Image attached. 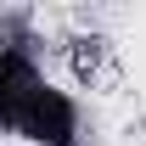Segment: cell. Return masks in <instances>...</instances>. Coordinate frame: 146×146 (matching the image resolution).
<instances>
[{
  "label": "cell",
  "mask_w": 146,
  "mask_h": 146,
  "mask_svg": "<svg viewBox=\"0 0 146 146\" xmlns=\"http://www.w3.org/2000/svg\"><path fill=\"white\" fill-rule=\"evenodd\" d=\"M0 112L6 129L34 146H73L79 135V112L62 90L45 84V73L28 62L23 45H6V68H0Z\"/></svg>",
  "instance_id": "6da1fadb"
}]
</instances>
